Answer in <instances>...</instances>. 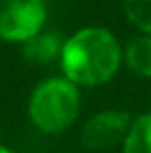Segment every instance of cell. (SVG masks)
I'll use <instances>...</instances> for the list:
<instances>
[{
    "mask_svg": "<svg viewBox=\"0 0 151 153\" xmlns=\"http://www.w3.org/2000/svg\"><path fill=\"white\" fill-rule=\"evenodd\" d=\"M58 60L64 76L77 87H97L116 76L122 62V50L108 29L85 27L62 44Z\"/></svg>",
    "mask_w": 151,
    "mask_h": 153,
    "instance_id": "cell-1",
    "label": "cell"
},
{
    "mask_svg": "<svg viewBox=\"0 0 151 153\" xmlns=\"http://www.w3.org/2000/svg\"><path fill=\"white\" fill-rule=\"evenodd\" d=\"M29 120L42 132L56 134L71 126L79 116V89L66 76H52L42 81L29 97Z\"/></svg>",
    "mask_w": 151,
    "mask_h": 153,
    "instance_id": "cell-2",
    "label": "cell"
},
{
    "mask_svg": "<svg viewBox=\"0 0 151 153\" xmlns=\"http://www.w3.org/2000/svg\"><path fill=\"white\" fill-rule=\"evenodd\" d=\"M46 17L44 0H0V39L23 44L44 29Z\"/></svg>",
    "mask_w": 151,
    "mask_h": 153,
    "instance_id": "cell-3",
    "label": "cell"
},
{
    "mask_svg": "<svg viewBox=\"0 0 151 153\" xmlns=\"http://www.w3.org/2000/svg\"><path fill=\"white\" fill-rule=\"evenodd\" d=\"M130 122L132 118L124 110H106L93 114L81 128V145L89 151H108L124 143Z\"/></svg>",
    "mask_w": 151,
    "mask_h": 153,
    "instance_id": "cell-4",
    "label": "cell"
},
{
    "mask_svg": "<svg viewBox=\"0 0 151 153\" xmlns=\"http://www.w3.org/2000/svg\"><path fill=\"white\" fill-rule=\"evenodd\" d=\"M62 44L64 42L60 39V35L56 31H44L42 29L23 42V56L29 62L48 64V62H54L56 58H60Z\"/></svg>",
    "mask_w": 151,
    "mask_h": 153,
    "instance_id": "cell-5",
    "label": "cell"
},
{
    "mask_svg": "<svg viewBox=\"0 0 151 153\" xmlns=\"http://www.w3.org/2000/svg\"><path fill=\"white\" fill-rule=\"evenodd\" d=\"M126 66L141 76H151V33L139 35L122 52Z\"/></svg>",
    "mask_w": 151,
    "mask_h": 153,
    "instance_id": "cell-6",
    "label": "cell"
},
{
    "mask_svg": "<svg viewBox=\"0 0 151 153\" xmlns=\"http://www.w3.org/2000/svg\"><path fill=\"white\" fill-rule=\"evenodd\" d=\"M122 153H151V114H143L130 122Z\"/></svg>",
    "mask_w": 151,
    "mask_h": 153,
    "instance_id": "cell-7",
    "label": "cell"
},
{
    "mask_svg": "<svg viewBox=\"0 0 151 153\" xmlns=\"http://www.w3.org/2000/svg\"><path fill=\"white\" fill-rule=\"evenodd\" d=\"M128 21L143 33H151V0H122Z\"/></svg>",
    "mask_w": 151,
    "mask_h": 153,
    "instance_id": "cell-8",
    "label": "cell"
},
{
    "mask_svg": "<svg viewBox=\"0 0 151 153\" xmlns=\"http://www.w3.org/2000/svg\"><path fill=\"white\" fill-rule=\"evenodd\" d=\"M0 153H15V151H10L8 147H4V145H0Z\"/></svg>",
    "mask_w": 151,
    "mask_h": 153,
    "instance_id": "cell-9",
    "label": "cell"
}]
</instances>
